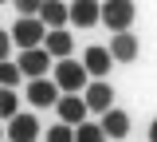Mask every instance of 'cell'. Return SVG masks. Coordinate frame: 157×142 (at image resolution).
I'll use <instances>...</instances> for the list:
<instances>
[{
    "instance_id": "cell-12",
    "label": "cell",
    "mask_w": 157,
    "mask_h": 142,
    "mask_svg": "<svg viewBox=\"0 0 157 142\" xmlns=\"http://www.w3.org/2000/svg\"><path fill=\"white\" fill-rule=\"evenodd\" d=\"M71 47H75V40H71V32L67 28H59V32H47V40H43V51L51 55V59H71Z\"/></svg>"
},
{
    "instance_id": "cell-17",
    "label": "cell",
    "mask_w": 157,
    "mask_h": 142,
    "mask_svg": "<svg viewBox=\"0 0 157 142\" xmlns=\"http://www.w3.org/2000/svg\"><path fill=\"white\" fill-rule=\"evenodd\" d=\"M20 79H24V75H20L16 59H4V63H0V87H8V91H12V87H16Z\"/></svg>"
},
{
    "instance_id": "cell-2",
    "label": "cell",
    "mask_w": 157,
    "mask_h": 142,
    "mask_svg": "<svg viewBox=\"0 0 157 142\" xmlns=\"http://www.w3.org/2000/svg\"><path fill=\"white\" fill-rule=\"evenodd\" d=\"M137 8L130 4V0H106L102 4V24L114 32V36H122V32H130V24H134Z\"/></svg>"
},
{
    "instance_id": "cell-15",
    "label": "cell",
    "mask_w": 157,
    "mask_h": 142,
    "mask_svg": "<svg viewBox=\"0 0 157 142\" xmlns=\"http://www.w3.org/2000/svg\"><path fill=\"white\" fill-rule=\"evenodd\" d=\"M20 115V99H16V91H8V87H0V122L8 126V122Z\"/></svg>"
},
{
    "instance_id": "cell-13",
    "label": "cell",
    "mask_w": 157,
    "mask_h": 142,
    "mask_svg": "<svg viewBox=\"0 0 157 142\" xmlns=\"http://www.w3.org/2000/svg\"><path fill=\"white\" fill-rule=\"evenodd\" d=\"M110 59L114 63H134L137 59V36L134 32H122L110 40Z\"/></svg>"
},
{
    "instance_id": "cell-6",
    "label": "cell",
    "mask_w": 157,
    "mask_h": 142,
    "mask_svg": "<svg viewBox=\"0 0 157 142\" xmlns=\"http://www.w3.org/2000/svg\"><path fill=\"white\" fill-rule=\"evenodd\" d=\"M55 111H59V122H63V126H71V130L82 126L86 115H90V111H86V103H82V95H59Z\"/></svg>"
},
{
    "instance_id": "cell-5",
    "label": "cell",
    "mask_w": 157,
    "mask_h": 142,
    "mask_svg": "<svg viewBox=\"0 0 157 142\" xmlns=\"http://www.w3.org/2000/svg\"><path fill=\"white\" fill-rule=\"evenodd\" d=\"M82 103H86V111L106 115V111H114V87H110L106 79H90L86 91H82Z\"/></svg>"
},
{
    "instance_id": "cell-11",
    "label": "cell",
    "mask_w": 157,
    "mask_h": 142,
    "mask_svg": "<svg viewBox=\"0 0 157 142\" xmlns=\"http://www.w3.org/2000/svg\"><path fill=\"white\" fill-rule=\"evenodd\" d=\"M67 8H71V24L75 28H94L102 20V4H94V0H75Z\"/></svg>"
},
{
    "instance_id": "cell-3",
    "label": "cell",
    "mask_w": 157,
    "mask_h": 142,
    "mask_svg": "<svg viewBox=\"0 0 157 142\" xmlns=\"http://www.w3.org/2000/svg\"><path fill=\"white\" fill-rule=\"evenodd\" d=\"M43 40H47V28H43V20H39V16H32V20H16V24H12V43H20V51L43 47Z\"/></svg>"
},
{
    "instance_id": "cell-7",
    "label": "cell",
    "mask_w": 157,
    "mask_h": 142,
    "mask_svg": "<svg viewBox=\"0 0 157 142\" xmlns=\"http://www.w3.org/2000/svg\"><path fill=\"white\" fill-rule=\"evenodd\" d=\"M4 134H8V142H36L43 130H39V119H36V115L20 111L16 119L8 122V130H4Z\"/></svg>"
},
{
    "instance_id": "cell-16",
    "label": "cell",
    "mask_w": 157,
    "mask_h": 142,
    "mask_svg": "<svg viewBox=\"0 0 157 142\" xmlns=\"http://www.w3.org/2000/svg\"><path fill=\"white\" fill-rule=\"evenodd\" d=\"M75 142H106V134L98 122H82V126H75Z\"/></svg>"
},
{
    "instance_id": "cell-21",
    "label": "cell",
    "mask_w": 157,
    "mask_h": 142,
    "mask_svg": "<svg viewBox=\"0 0 157 142\" xmlns=\"http://www.w3.org/2000/svg\"><path fill=\"white\" fill-rule=\"evenodd\" d=\"M0 138H4V130H0Z\"/></svg>"
},
{
    "instance_id": "cell-18",
    "label": "cell",
    "mask_w": 157,
    "mask_h": 142,
    "mask_svg": "<svg viewBox=\"0 0 157 142\" xmlns=\"http://www.w3.org/2000/svg\"><path fill=\"white\" fill-rule=\"evenodd\" d=\"M47 142H75V130L63 126V122H55V126L47 130Z\"/></svg>"
},
{
    "instance_id": "cell-9",
    "label": "cell",
    "mask_w": 157,
    "mask_h": 142,
    "mask_svg": "<svg viewBox=\"0 0 157 142\" xmlns=\"http://www.w3.org/2000/svg\"><path fill=\"white\" fill-rule=\"evenodd\" d=\"M28 103H32V107H55L59 103L55 79H32L28 83Z\"/></svg>"
},
{
    "instance_id": "cell-10",
    "label": "cell",
    "mask_w": 157,
    "mask_h": 142,
    "mask_svg": "<svg viewBox=\"0 0 157 142\" xmlns=\"http://www.w3.org/2000/svg\"><path fill=\"white\" fill-rule=\"evenodd\" d=\"M82 67H86V75L90 79H102L110 67H114V59H110V47H86V55H82Z\"/></svg>"
},
{
    "instance_id": "cell-8",
    "label": "cell",
    "mask_w": 157,
    "mask_h": 142,
    "mask_svg": "<svg viewBox=\"0 0 157 142\" xmlns=\"http://www.w3.org/2000/svg\"><path fill=\"white\" fill-rule=\"evenodd\" d=\"M39 20H43V28H47V32H59V28H67V24H71V8H67L63 0H43Z\"/></svg>"
},
{
    "instance_id": "cell-14",
    "label": "cell",
    "mask_w": 157,
    "mask_h": 142,
    "mask_svg": "<svg viewBox=\"0 0 157 142\" xmlns=\"http://www.w3.org/2000/svg\"><path fill=\"white\" fill-rule=\"evenodd\" d=\"M98 126H102V134H106V138H126V134H130V115L114 107V111H106V115H102Z\"/></svg>"
},
{
    "instance_id": "cell-1",
    "label": "cell",
    "mask_w": 157,
    "mask_h": 142,
    "mask_svg": "<svg viewBox=\"0 0 157 142\" xmlns=\"http://www.w3.org/2000/svg\"><path fill=\"white\" fill-rule=\"evenodd\" d=\"M51 79H55L59 95H78V91H86L90 75H86V67L78 59H59L55 67H51Z\"/></svg>"
},
{
    "instance_id": "cell-19",
    "label": "cell",
    "mask_w": 157,
    "mask_h": 142,
    "mask_svg": "<svg viewBox=\"0 0 157 142\" xmlns=\"http://www.w3.org/2000/svg\"><path fill=\"white\" fill-rule=\"evenodd\" d=\"M8 51H12V32H4V28H0V63L8 59Z\"/></svg>"
},
{
    "instance_id": "cell-20",
    "label": "cell",
    "mask_w": 157,
    "mask_h": 142,
    "mask_svg": "<svg viewBox=\"0 0 157 142\" xmlns=\"http://www.w3.org/2000/svg\"><path fill=\"white\" fill-rule=\"evenodd\" d=\"M149 142H157V119L149 122Z\"/></svg>"
},
{
    "instance_id": "cell-4",
    "label": "cell",
    "mask_w": 157,
    "mask_h": 142,
    "mask_svg": "<svg viewBox=\"0 0 157 142\" xmlns=\"http://www.w3.org/2000/svg\"><path fill=\"white\" fill-rule=\"evenodd\" d=\"M16 67H20V75H28V83H32V79H47V71L55 67V59L43 47H32V51H20Z\"/></svg>"
}]
</instances>
